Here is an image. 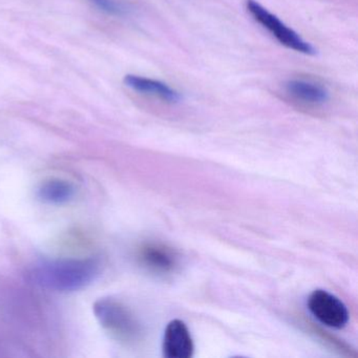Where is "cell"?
I'll return each mask as SVG.
<instances>
[{"label":"cell","instance_id":"cell-1","mask_svg":"<svg viewBox=\"0 0 358 358\" xmlns=\"http://www.w3.org/2000/svg\"><path fill=\"white\" fill-rule=\"evenodd\" d=\"M101 263L95 257L47 259L33 266V282L55 292H74L91 285L99 276Z\"/></svg>","mask_w":358,"mask_h":358},{"label":"cell","instance_id":"cell-2","mask_svg":"<svg viewBox=\"0 0 358 358\" xmlns=\"http://www.w3.org/2000/svg\"><path fill=\"white\" fill-rule=\"evenodd\" d=\"M93 312L100 326L116 341L125 345H134L142 338L141 324L121 301L103 297L95 301Z\"/></svg>","mask_w":358,"mask_h":358},{"label":"cell","instance_id":"cell-3","mask_svg":"<svg viewBox=\"0 0 358 358\" xmlns=\"http://www.w3.org/2000/svg\"><path fill=\"white\" fill-rule=\"evenodd\" d=\"M247 12L257 24L265 29L280 45L303 55H315L316 50L311 43L301 38L294 30L285 24L278 16L268 11L257 0H246Z\"/></svg>","mask_w":358,"mask_h":358},{"label":"cell","instance_id":"cell-4","mask_svg":"<svg viewBox=\"0 0 358 358\" xmlns=\"http://www.w3.org/2000/svg\"><path fill=\"white\" fill-rule=\"evenodd\" d=\"M307 306L312 315L329 328L341 329L349 322V311L345 303L327 291H313L308 299Z\"/></svg>","mask_w":358,"mask_h":358},{"label":"cell","instance_id":"cell-5","mask_svg":"<svg viewBox=\"0 0 358 358\" xmlns=\"http://www.w3.org/2000/svg\"><path fill=\"white\" fill-rule=\"evenodd\" d=\"M194 351V341L185 322L171 320L165 329L163 355L169 358H190Z\"/></svg>","mask_w":358,"mask_h":358},{"label":"cell","instance_id":"cell-6","mask_svg":"<svg viewBox=\"0 0 358 358\" xmlns=\"http://www.w3.org/2000/svg\"><path fill=\"white\" fill-rule=\"evenodd\" d=\"M284 90L289 98L303 106H324L330 99L328 89L312 79H289L285 83Z\"/></svg>","mask_w":358,"mask_h":358},{"label":"cell","instance_id":"cell-7","mask_svg":"<svg viewBox=\"0 0 358 358\" xmlns=\"http://www.w3.org/2000/svg\"><path fill=\"white\" fill-rule=\"evenodd\" d=\"M139 259L146 268L161 274L171 273L179 263L175 250L158 243L143 245L139 250Z\"/></svg>","mask_w":358,"mask_h":358},{"label":"cell","instance_id":"cell-8","mask_svg":"<svg viewBox=\"0 0 358 358\" xmlns=\"http://www.w3.org/2000/svg\"><path fill=\"white\" fill-rule=\"evenodd\" d=\"M123 81L129 89L142 95L158 98L166 103L175 104L181 102V93L162 81L133 74L127 75Z\"/></svg>","mask_w":358,"mask_h":358},{"label":"cell","instance_id":"cell-9","mask_svg":"<svg viewBox=\"0 0 358 358\" xmlns=\"http://www.w3.org/2000/svg\"><path fill=\"white\" fill-rule=\"evenodd\" d=\"M76 196V187L70 181L49 179L39 185L37 196L41 202L50 205H64Z\"/></svg>","mask_w":358,"mask_h":358},{"label":"cell","instance_id":"cell-10","mask_svg":"<svg viewBox=\"0 0 358 358\" xmlns=\"http://www.w3.org/2000/svg\"><path fill=\"white\" fill-rule=\"evenodd\" d=\"M89 3L102 13L114 17H124L131 12L129 8L120 0H89Z\"/></svg>","mask_w":358,"mask_h":358}]
</instances>
